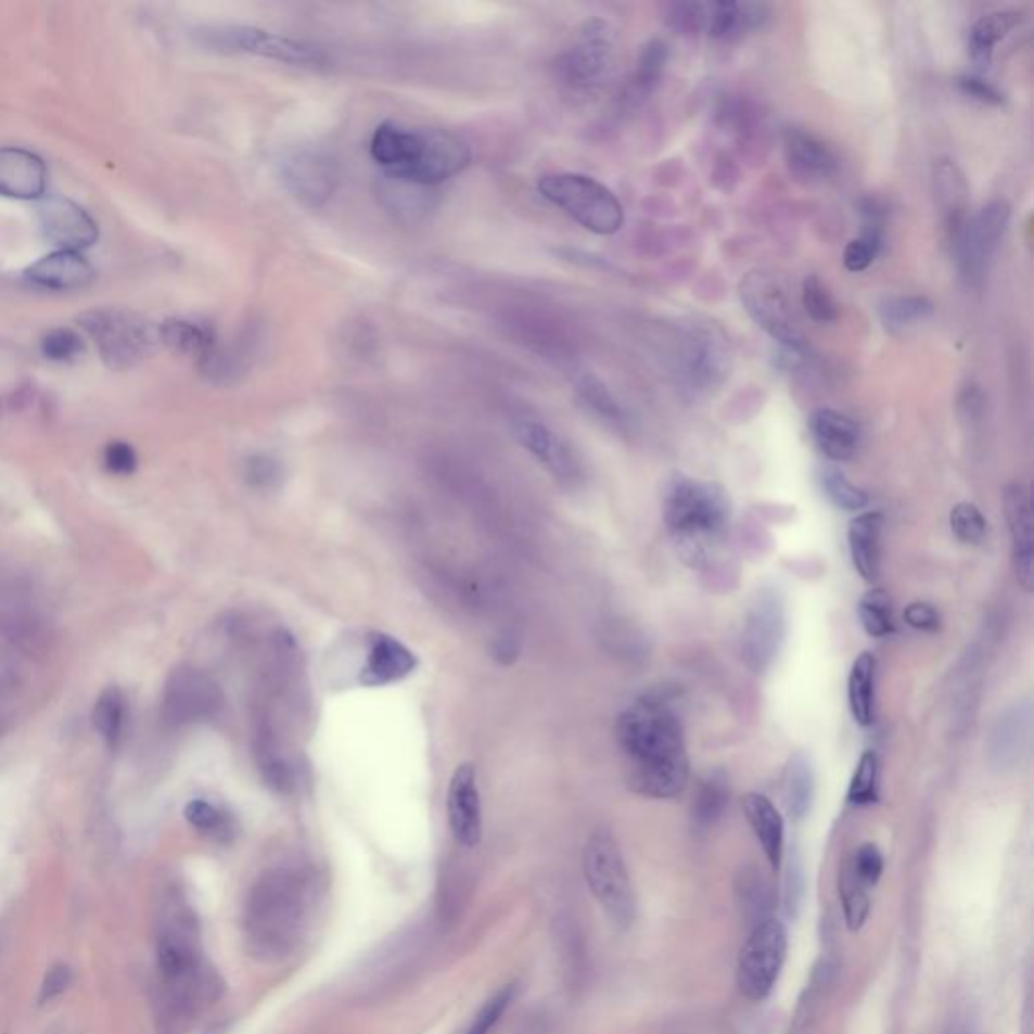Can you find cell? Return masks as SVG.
<instances>
[{
  "label": "cell",
  "mask_w": 1034,
  "mask_h": 1034,
  "mask_svg": "<svg viewBox=\"0 0 1034 1034\" xmlns=\"http://www.w3.org/2000/svg\"><path fill=\"white\" fill-rule=\"evenodd\" d=\"M161 340L178 354L196 358L201 368L219 350L215 330L201 321H164L161 325Z\"/></svg>",
  "instance_id": "cell-32"
},
{
  "label": "cell",
  "mask_w": 1034,
  "mask_h": 1034,
  "mask_svg": "<svg viewBox=\"0 0 1034 1034\" xmlns=\"http://www.w3.org/2000/svg\"><path fill=\"white\" fill-rule=\"evenodd\" d=\"M883 247V234L863 233L859 239H853L845 247L843 263L853 273L865 271L877 259Z\"/></svg>",
  "instance_id": "cell-49"
},
{
  "label": "cell",
  "mask_w": 1034,
  "mask_h": 1034,
  "mask_svg": "<svg viewBox=\"0 0 1034 1034\" xmlns=\"http://www.w3.org/2000/svg\"><path fill=\"white\" fill-rule=\"evenodd\" d=\"M665 15L671 29L681 35L703 33V2H673L665 7Z\"/></svg>",
  "instance_id": "cell-52"
},
{
  "label": "cell",
  "mask_w": 1034,
  "mask_h": 1034,
  "mask_svg": "<svg viewBox=\"0 0 1034 1034\" xmlns=\"http://www.w3.org/2000/svg\"><path fill=\"white\" fill-rule=\"evenodd\" d=\"M875 656L860 653L848 675V707L859 726H871L875 715Z\"/></svg>",
  "instance_id": "cell-34"
},
{
  "label": "cell",
  "mask_w": 1034,
  "mask_h": 1034,
  "mask_svg": "<svg viewBox=\"0 0 1034 1034\" xmlns=\"http://www.w3.org/2000/svg\"><path fill=\"white\" fill-rule=\"evenodd\" d=\"M816 447L831 461H848L859 447V426L832 408H816L808 419Z\"/></svg>",
  "instance_id": "cell-28"
},
{
  "label": "cell",
  "mask_w": 1034,
  "mask_h": 1034,
  "mask_svg": "<svg viewBox=\"0 0 1034 1034\" xmlns=\"http://www.w3.org/2000/svg\"><path fill=\"white\" fill-rule=\"evenodd\" d=\"M663 522L671 541L691 569H710L722 552L731 524V501L712 481L675 475L663 489Z\"/></svg>",
  "instance_id": "cell-2"
},
{
  "label": "cell",
  "mask_w": 1034,
  "mask_h": 1034,
  "mask_svg": "<svg viewBox=\"0 0 1034 1034\" xmlns=\"http://www.w3.org/2000/svg\"><path fill=\"white\" fill-rule=\"evenodd\" d=\"M860 625L865 633L875 639H883L893 633V616H891V600H889L885 590L873 588L865 597L860 598L859 607Z\"/></svg>",
  "instance_id": "cell-43"
},
{
  "label": "cell",
  "mask_w": 1034,
  "mask_h": 1034,
  "mask_svg": "<svg viewBox=\"0 0 1034 1034\" xmlns=\"http://www.w3.org/2000/svg\"><path fill=\"white\" fill-rule=\"evenodd\" d=\"M802 306L810 320L818 323H831L839 318V306L832 293L816 276H808L802 283Z\"/></svg>",
  "instance_id": "cell-46"
},
{
  "label": "cell",
  "mask_w": 1034,
  "mask_h": 1034,
  "mask_svg": "<svg viewBox=\"0 0 1034 1034\" xmlns=\"http://www.w3.org/2000/svg\"><path fill=\"white\" fill-rule=\"evenodd\" d=\"M839 888H841L839 891H841V899H843L846 928L851 932H859L867 918H869V909H871L869 893H867L869 889L860 883L848 865H845V869H843Z\"/></svg>",
  "instance_id": "cell-42"
},
{
  "label": "cell",
  "mask_w": 1034,
  "mask_h": 1034,
  "mask_svg": "<svg viewBox=\"0 0 1034 1034\" xmlns=\"http://www.w3.org/2000/svg\"><path fill=\"white\" fill-rule=\"evenodd\" d=\"M419 665L417 655L407 644L386 633H372L368 637L366 659L358 681L365 687H386L398 684L412 675Z\"/></svg>",
  "instance_id": "cell-22"
},
{
  "label": "cell",
  "mask_w": 1034,
  "mask_h": 1034,
  "mask_svg": "<svg viewBox=\"0 0 1034 1034\" xmlns=\"http://www.w3.org/2000/svg\"><path fill=\"white\" fill-rule=\"evenodd\" d=\"M958 86H960L963 95H968L976 102L986 103V105H1003L1005 103V93L996 86H992L991 81H986L978 75H961L958 79Z\"/></svg>",
  "instance_id": "cell-53"
},
{
  "label": "cell",
  "mask_w": 1034,
  "mask_h": 1034,
  "mask_svg": "<svg viewBox=\"0 0 1034 1034\" xmlns=\"http://www.w3.org/2000/svg\"><path fill=\"white\" fill-rule=\"evenodd\" d=\"M768 16V7L757 2H703V33L731 41L762 29Z\"/></svg>",
  "instance_id": "cell-25"
},
{
  "label": "cell",
  "mask_w": 1034,
  "mask_h": 1034,
  "mask_svg": "<svg viewBox=\"0 0 1034 1034\" xmlns=\"http://www.w3.org/2000/svg\"><path fill=\"white\" fill-rule=\"evenodd\" d=\"M513 435L525 451L536 457L556 480L562 483H576L583 477V465L576 452L572 451L569 443H564L546 424L539 423L536 419H515Z\"/></svg>",
  "instance_id": "cell-20"
},
{
  "label": "cell",
  "mask_w": 1034,
  "mask_h": 1034,
  "mask_svg": "<svg viewBox=\"0 0 1034 1034\" xmlns=\"http://www.w3.org/2000/svg\"><path fill=\"white\" fill-rule=\"evenodd\" d=\"M949 525L954 536L960 539L961 544L976 546L986 536L988 524L982 511L978 510V506L970 501H961L958 506H954V510L949 513Z\"/></svg>",
  "instance_id": "cell-47"
},
{
  "label": "cell",
  "mask_w": 1034,
  "mask_h": 1034,
  "mask_svg": "<svg viewBox=\"0 0 1034 1034\" xmlns=\"http://www.w3.org/2000/svg\"><path fill=\"white\" fill-rule=\"evenodd\" d=\"M740 297L750 318L780 344L782 352L804 358L806 344L780 279L764 269L750 271L740 283Z\"/></svg>",
  "instance_id": "cell-10"
},
{
  "label": "cell",
  "mask_w": 1034,
  "mask_h": 1034,
  "mask_svg": "<svg viewBox=\"0 0 1034 1034\" xmlns=\"http://www.w3.org/2000/svg\"><path fill=\"white\" fill-rule=\"evenodd\" d=\"M583 867L586 883L602 911L616 928H630L637 918V902L621 846L611 829L600 827L588 837Z\"/></svg>",
  "instance_id": "cell-6"
},
{
  "label": "cell",
  "mask_w": 1034,
  "mask_h": 1034,
  "mask_svg": "<svg viewBox=\"0 0 1034 1034\" xmlns=\"http://www.w3.org/2000/svg\"><path fill=\"white\" fill-rule=\"evenodd\" d=\"M447 816L452 837L459 845H480L483 831L481 815V794L477 787V774L473 764H459L455 768L447 794Z\"/></svg>",
  "instance_id": "cell-21"
},
{
  "label": "cell",
  "mask_w": 1034,
  "mask_h": 1034,
  "mask_svg": "<svg viewBox=\"0 0 1034 1034\" xmlns=\"http://www.w3.org/2000/svg\"><path fill=\"white\" fill-rule=\"evenodd\" d=\"M784 639L787 598L776 586H762L750 600L743 616L740 639L743 663L754 673H764L776 661Z\"/></svg>",
  "instance_id": "cell-12"
},
{
  "label": "cell",
  "mask_w": 1034,
  "mask_h": 1034,
  "mask_svg": "<svg viewBox=\"0 0 1034 1034\" xmlns=\"http://www.w3.org/2000/svg\"><path fill=\"white\" fill-rule=\"evenodd\" d=\"M933 194H935V204L942 215L947 237L952 245H956L968 222V194H970L966 176L956 162L944 158L933 164Z\"/></svg>",
  "instance_id": "cell-23"
},
{
  "label": "cell",
  "mask_w": 1034,
  "mask_h": 1034,
  "mask_svg": "<svg viewBox=\"0 0 1034 1034\" xmlns=\"http://www.w3.org/2000/svg\"><path fill=\"white\" fill-rule=\"evenodd\" d=\"M881 534L883 515L867 511L857 515L848 525V552L853 566L865 583H875L881 570Z\"/></svg>",
  "instance_id": "cell-30"
},
{
  "label": "cell",
  "mask_w": 1034,
  "mask_h": 1034,
  "mask_svg": "<svg viewBox=\"0 0 1034 1034\" xmlns=\"http://www.w3.org/2000/svg\"><path fill=\"white\" fill-rule=\"evenodd\" d=\"M905 623L919 633H937L942 627L940 612L928 602H911L904 612Z\"/></svg>",
  "instance_id": "cell-55"
},
{
  "label": "cell",
  "mask_w": 1034,
  "mask_h": 1034,
  "mask_svg": "<svg viewBox=\"0 0 1034 1034\" xmlns=\"http://www.w3.org/2000/svg\"><path fill=\"white\" fill-rule=\"evenodd\" d=\"M513 986H506L501 991L494 994L485 1005L481 1006L480 1012L475 1014V1019L471 1022V1026L467 1029L465 1034H489L492 1029L496 1026L499 1019L503 1017V1012L508 1010V1006L511 1005L513 1000Z\"/></svg>",
  "instance_id": "cell-51"
},
{
  "label": "cell",
  "mask_w": 1034,
  "mask_h": 1034,
  "mask_svg": "<svg viewBox=\"0 0 1034 1034\" xmlns=\"http://www.w3.org/2000/svg\"><path fill=\"white\" fill-rule=\"evenodd\" d=\"M667 61H669V47L665 41L653 39L644 44L637 61V69L628 86V98L641 102L647 95H651L665 74Z\"/></svg>",
  "instance_id": "cell-36"
},
{
  "label": "cell",
  "mask_w": 1034,
  "mask_h": 1034,
  "mask_svg": "<svg viewBox=\"0 0 1034 1034\" xmlns=\"http://www.w3.org/2000/svg\"><path fill=\"white\" fill-rule=\"evenodd\" d=\"M314 883L299 871L267 875L248 897L247 940L265 960L292 954L309 928L316 907Z\"/></svg>",
  "instance_id": "cell-4"
},
{
  "label": "cell",
  "mask_w": 1034,
  "mask_h": 1034,
  "mask_svg": "<svg viewBox=\"0 0 1034 1034\" xmlns=\"http://www.w3.org/2000/svg\"><path fill=\"white\" fill-rule=\"evenodd\" d=\"M560 79L574 91L602 88L614 72L612 33L602 21H588L580 39L558 59Z\"/></svg>",
  "instance_id": "cell-14"
},
{
  "label": "cell",
  "mask_w": 1034,
  "mask_h": 1034,
  "mask_svg": "<svg viewBox=\"0 0 1034 1034\" xmlns=\"http://www.w3.org/2000/svg\"><path fill=\"white\" fill-rule=\"evenodd\" d=\"M247 475L253 483L267 485L269 481L278 477V465L269 457H255L248 461Z\"/></svg>",
  "instance_id": "cell-57"
},
{
  "label": "cell",
  "mask_w": 1034,
  "mask_h": 1034,
  "mask_svg": "<svg viewBox=\"0 0 1034 1034\" xmlns=\"http://www.w3.org/2000/svg\"><path fill=\"white\" fill-rule=\"evenodd\" d=\"M616 742L625 757L628 790L655 801L684 792L689 754L684 724L667 701L649 695L628 705L616 719Z\"/></svg>",
  "instance_id": "cell-1"
},
{
  "label": "cell",
  "mask_w": 1034,
  "mask_h": 1034,
  "mask_svg": "<svg viewBox=\"0 0 1034 1034\" xmlns=\"http://www.w3.org/2000/svg\"><path fill=\"white\" fill-rule=\"evenodd\" d=\"M199 43L219 53H237V55H255V58L273 59L279 63L302 65V67H320L328 63L325 53L314 44L295 41L271 30L247 27V25H222V27H206L196 33Z\"/></svg>",
  "instance_id": "cell-8"
},
{
  "label": "cell",
  "mask_w": 1034,
  "mask_h": 1034,
  "mask_svg": "<svg viewBox=\"0 0 1034 1034\" xmlns=\"http://www.w3.org/2000/svg\"><path fill=\"white\" fill-rule=\"evenodd\" d=\"M41 352H43L44 358H49L53 362H67V360H74L84 352V342L72 330L58 328V330H51L49 334L44 335L43 342H41Z\"/></svg>",
  "instance_id": "cell-50"
},
{
  "label": "cell",
  "mask_w": 1034,
  "mask_h": 1034,
  "mask_svg": "<svg viewBox=\"0 0 1034 1034\" xmlns=\"http://www.w3.org/2000/svg\"><path fill=\"white\" fill-rule=\"evenodd\" d=\"M788 933L782 921L766 919L750 932L738 958V988L750 1003L770 996L787 960Z\"/></svg>",
  "instance_id": "cell-11"
},
{
  "label": "cell",
  "mask_w": 1034,
  "mask_h": 1034,
  "mask_svg": "<svg viewBox=\"0 0 1034 1034\" xmlns=\"http://www.w3.org/2000/svg\"><path fill=\"white\" fill-rule=\"evenodd\" d=\"M158 966L164 976L180 982L196 970V956L182 937L164 935L158 944Z\"/></svg>",
  "instance_id": "cell-41"
},
{
  "label": "cell",
  "mask_w": 1034,
  "mask_h": 1034,
  "mask_svg": "<svg viewBox=\"0 0 1034 1034\" xmlns=\"http://www.w3.org/2000/svg\"><path fill=\"white\" fill-rule=\"evenodd\" d=\"M1010 222V204L1006 201H992L978 215L968 219L954 251L958 257L961 276L978 285L991 271L992 261L1000 248L1003 237Z\"/></svg>",
  "instance_id": "cell-13"
},
{
  "label": "cell",
  "mask_w": 1034,
  "mask_h": 1034,
  "mask_svg": "<svg viewBox=\"0 0 1034 1034\" xmlns=\"http://www.w3.org/2000/svg\"><path fill=\"white\" fill-rule=\"evenodd\" d=\"M494 656L499 659L501 663L510 665L511 661L518 656V647L513 644L511 639H497L496 644H494Z\"/></svg>",
  "instance_id": "cell-58"
},
{
  "label": "cell",
  "mask_w": 1034,
  "mask_h": 1034,
  "mask_svg": "<svg viewBox=\"0 0 1034 1034\" xmlns=\"http://www.w3.org/2000/svg\"><path fill=\"white\" fill-rule=\"evenodd\" d=\"M103 461H105L107 471H112L116 475H130L138 465L136 451L131 449L128 443H122V441L107 445V449L103 452Z\"/></svg>",
  "instance_id": "cell-54"
},
{
  "label": "cell",
  "mask_w": 1034,
  "mask_h": 1034,
  "mask_svg": "<svg viewBox=\"0 0 1034 1034\" xmlns=\"http://www.w3.org/2000/svg\"><path fill=\"white\" fill-rule=\"evenodd\" d=\"M1022 21L1024 16L1020 11H994L988 15L980 16L972 25L968 35V49H970V58L980 72L991 67L996 47L1003 43Z\"/></svg>",
  "instance_id": "cell-31"
},
{
  "label": "cell",
  "mask_w": 1034,
  "mask_h": 1034,
  "mask_svg": "<svg viewBox=\"0 0 1034 1034\" xmlns=\"http://www.w3.org/2000/svg\"><path fill=\"white\" fill-rule=\"evenodd\" d=\"M47 170L37 154L23 148H0V196L35 201L43 196Z\"/></svg>",
  "instance_id": "cell-24"
},
{
  "label": "cell",
  "mask_w": 1034,
  "mask_h": 1034,
  "mask_svg": "<svg viewBox=\"0 0 1034 1034\" xmlns=\"http://www.w3.org/2000/svg\"><path fill=\"white\" fill-rule=\"evenodd\" d=\"M1033 703L1029 700L1012 703L996 719L988 736V764L998 773L1014 770L1031 754L1033 745Z\"/></svg>",
  "instance_id": "cell-17"
},
{
  "label": "cell",
  "mask_w": 1034,
  "mask_h": 1034,
  "mask_svg": "<svg viewBox=\"0 0 1034 1034\" xmlns=\"http://www.w3.org/2000/svg\"><path fill=\"white\" fill-rule=\"evenodd\" d=\"M72 984V970L63 963L59 966H53L47 976L43 980V986H41V1003H51L53 998L61 996L63 992L69 988Z\"/></svg>",
  "instance_id": "cell-56"
},
{
  "label": "cell",
  "mask_w": 1034,
  "mask_h": 1034,
  "mask_svg": "<svg viewBox=\"0 0 1034 1034\" xmlns=\"http://www.w3.org/2000/svg\"><path fill=\"white\" fill-rule=\"evenodd\" d=\"M220 703L219 685L213 677L194 667H178L164 685L162 717L168 726L182 728L213 717Z\"/></svg>",
  "instance_id": "cell-16"
},
{
  "label": "cell",
  "mask_w": 1034,
  "mask_h": 1034,
  "mask_svg": "<svg viewBox=\"0 0 1034 1034\" xmlns=\"http://www.w3.org/2000/svg\"><path fill=\"white\" fill-rule=\"evenodd\" d=\"M37 220L44 237L61 251L79 253L91 247L100 237L95 220L69 199H43L37 206Z\"/></svg>",
  "instance_id": "cell-18"
},
{
  "label": "cell",
  "mask_w": 1034,
  "mask_h": 1034,
  "mask_svg": "<svg viewBox=\"0 0 1034 1034\" xmlns=\"http://www.w3.org/2000/svg\"><path fill=\"white\" fill-rule=\"evenodd\" d=\"M743 815L750 822V829L756 834L757 843L762 846L766 859L774 871L782 865L784 853V820L776 810L773 801L759 792L745 794L742 802Z\"/></svg>",
  "instance_id": "cell-29"
},
{
  "label": "cell",
  "mask_w": 1034,
  "mask_h": 1034,
  "mask_svg": "<svg viewBox=\"0 0 1034 1034\" xmlns=\"http://www.w3.org/2000/svg\"><path fill=\"white\" fill-rule=\"evenodd\" d=\"M25 276L30 283L44 290L72 292L88 288L93 279V267L79 253L59 248L51 255H44L43 259L33 263Z\"/></svg>",
  "instance_id": "cell-27"
},
{
  "label": "cell",
  "mask_w": 1034,
  "mask_h": 1034,
  "mask_svg": "<svg viewBox=\"0 0 1034 1034\" xmlns=\"http://www.w3.org/2000/svg\"><path fill=\"white\" fill-rule=\"evenodd\" d=\"M731 365V344L717 321L698 316L679 323L677 374L685 393L701 398L719 391L729 379Z\"/></svg>",
  "instance_id": "cell-5"
},
{
  "label": "cell",
  "mask_w": 1034,
  "mask_h": 1034,
  "mask_svg": "<svg viewBox=\"0 0 1034 1034\" xmlns=\"http://www.w3.org/2000/svg\"><path fill=\"white\" fill-rule=\"evenodd\" d=\"M539 194L570 219L595 234H614L625 222V208L611 189L592 176L556 173L539 178Z\"/></svg>",
  "instance_id": "cell-7"
},
{
  "label": "cell",
  "mask_w": 1034,
  "mask_h": 1034,
  "mask_svg": "<svg viewBox=\"0 0 1034 1034\" xmlns=\"http://www.w3.org/2000/svg\"><path fill=\"white\" fill-rule=\"evenodd\" d=\"M1005 515L1017 583L1031 592L1034 586L1033 501L1022 483H1010L1006 487Z\"/></svg>",
  "instance_id": "cell-19"
},
{
  "label": "cell",
  "mask_w": 1034,
  "mask_h": 1034,
  "mask_svg": "<svg viewBox=\"0 0 1034 1034\" xmlns=\"http://www.w3.org/2000/svg\"><path fill=\"white\" fill-rule=\"evenodd\" d=\"M729 802V778L724 770H710L700 780L693 801V822L698 829H710L722 818Z\"/></svg>",
  "instance_id": "cell-35"
},
{
  "label": "cell",
  "mask_w": 1034,
  "mask_h": 1034,
  "mask_svg": "<svg viewBox=\"0 0 1034 1034\" xmlns=\"http://www.w3.org/2000/svg\"><path fill=\"white\" fill-rule=\"evenodd\" d=\"M184 818L196 831L215 834V837H227L233 832V820L225 810H220L217 804L196 799L190 801L184 808Z\"/></svg>",
  "instance_id": "cell-45"
},
{
  "label": "cell",
  "mask_w": 1034,
  "mask_h": 1034,
  "mask_svg": "<svg viewBox=\"0 0 1034 1034\" xmlns=\"http://www.w3.org/2000/svg\"><path fill=\"white\" fill-rule=\"evenodd\" d=\"M93 726L103 742L116 748L126 728V698L117 687L103 689L93 707Z\"/></svg>",
  "instance_id": "cell-38"
},
{
  "label": "cell",
  "mask_w": 1034,
  "mask_h": 1034,
  "mask_svg": "<svg viewBox=\"0 0 1034 1034\" xmlns=\"http://www.w3.org/2000/svg\"><path fill=\"white\" fill-rule=\"evenodd\" d=\"M933 314V304L923 295H893L879 306V318L889 332H904Z\"/></svg>",
  "instance_id": "cell-37"
},
{
  "label": "cell",
  "mask_w": 1034,
  "mask_h": 1034,
  "mask_svg": "<svg viewBox=\"0 0 1034 1034\" xmlns=\"http://www.w3.org/2000/svg\"><path fill=\"white\" fill-rule=\"evenodd\" d=\"M576 393L580 396L584 405L590 408L598 419H602L604 423L618 426L625 421V414H623V408L618 405V400L609 391V386L602 380L597 379L595 374H584L583 379L576 382Z\"/></svg>",
  "instance_id": "cell-40"
},
{
  "label": "cell",
  "mask_w": 1034,
  "mask_h": 1034,
  "mask_svg": "<svg viewBox=\"0 0 1034 1034\" xmlns=\"http://www.w3.org/2000/svg\"><path fill=\"white\" fill-rule=\"evenodd\" d=\"M784 152L792 173L808 180H822L837 173L839 158L832 148L804 128L784 130Z\"/></svg>",
  "instance_id": "cell-26"
},
{
  "label": "cell",
  "mask_w": 1034,
  "mask_h": 1034,
  "mask_svg": "<svg viewBox=\"0 0 1034 1034\" xmlns=\"http://www.w3.org/2000/svg\"><path fill=\"white\" fill-rule=\"evenodd\" d=\"M846 801L855 806H867L879 801V759L875 752H865L860 756L848 784Z\"/></svg>",
  "instance_id": "cell-44"
},
{
  "label": "cell",
  "mask_w": 1034,
  "mask_h": 1034,
  "mask_svg": "<svg viewBox=\"0 0 1034 1034\" xmlns=\"http://www.w3.org/2000/svg\"><path fill=\"white\" fill-rule=\"evenodd\" d=\"M279 176L299 203L316 208L334 196L340 168L334 156L321 148L295 146L281 156Z\"/></svg>",
  "instance_id": "cell-15"
},
{
  "label": "cell",
  "mask_w": 1034,
  "mask_h": 1034,
  "mask_svg": "<svg viewBox=\"0 0 1034 1034\" xmlns=\"http://www.w3.org/2000/svg\"><path fill=\"white\" fill-rule=\"evenodd\" d=\"M370 156L403 184L437 187L465 170L471 150L449 131L382 122L372 133Z\"/></svg>",
  "instance_id": "cell-3"
},
{
  "label": "cell",
  "mask_w": 1034,
  "mask_h": 1034,
  "mask_svg": "<svg viewBox=\"0 0 1034 1034\" xmlns=\"http://www.w3.org/2000/svg\"><path fill=\"white\" fill-rule=\"evenodd\" d=\"M79 321L112 370L131 368L154 350L161 340V328L156 330L150 321L117 309L89 311Z\"/></svg>",
  "instance_id": "cell-9"
},
{
  "label": "cell",
  "mask_w": 1034,
  "mask_h": 1034,
  "mask_svg": "<svg viewBox=\"0 0 1034 1034\" xmlns=\"http://www.w3.org/2000/svg\"><path fill=\"white\" fill-rule=\"evenodd\" d=\"M851 867V871L855 873V877L859 879L860 883L867 889L875 888L883 875V855L879 851V846L873 845V843H865L860 845L855 855L848 859L846 863Z\"/></svg>",
  "instance_id": "cell-48"
},
{
  "label": "cell",
  "mask_w": 1034,
  "mask_h": 1034,
  "mask_svg": "<svg viewBox=\"0 0 1034 1034\" xmlns=\"http://www.w3.org/2000/svg\"><path fill=\"white\" fill-rule=\"evenodd\" d=\"M818 483L825 496L829 497L834 508L845 511H859L869 503L867 494L851 483L845 473L837 467L825 465L818 469Z\"/></svg>",
  "instance_id": "cell-39"
},
{
  "label": "cell",
  "mask_w": 1034,
  "mask_h": 1034,
  "mask_svg": "<svg viewBox=\"0 0 1034 1034\" xmlns=\"http://www.w3.org/2000/svg\"><path fill=\"white\" fill-rule=\"evenodd\" d=\"M815 799V768L813 759L804 752L788 757L784 770V802L788 813L794 818H804Z\"/></svg>",
  "instance_id": "cell-33"
}]
</instances>
